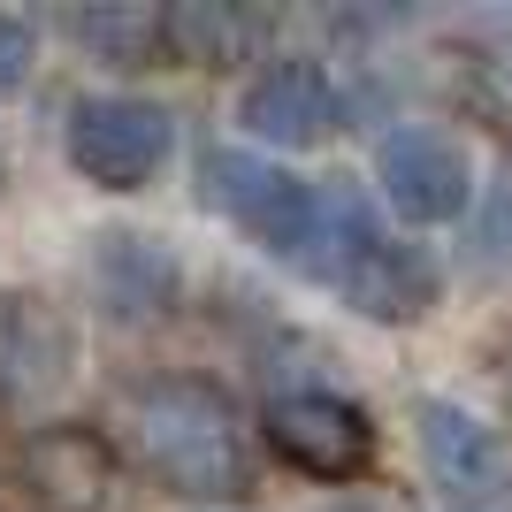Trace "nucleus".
<instances>
[{
  "label": "nucleus",
  "instance_id": "8",
  "mask_svg": "<svg viewBox=\"0 0 512 512\" xmlns=\"http://www.w3.org/2000/svg\"><path fill=\"white\" fill-rule=\"evenodd\" d=\"M237 123L253 130L260 146H321V138L337 130V85H329V69H314V62H276L268 77L245 85Z\"/></svg>",
  "mask_w": 512,
  "mask_h": 512
},
{
  "label": "nucleus",
  "instance_id": "13",
  "mask_svg": "<svg viewBox=\"0 0 512 512\" xmlns=\"http://www.w3.org/2000/svg\"><path fill=\"white\" fill-rule=\"evenodd\" d=\"M31 62H39V39H31V23L0 16V100H16V92H23Z\"/></svg>",
  "mask_w": 512,
  "mask_h": 512
},
{
  "label": "nucleus",
  "instance_id": "12",
  "mask_svg": "<svg viewBox=\"0 0 512 512\" xmlns=\"http://www.w3.org/2000/svg\"><path fill=\"white\" fill-rule=\"evenodd\" d=\"M100 245H107V253H100V276L123 283V291H115V299H123V314H146V306L169 299V283H176L169 253H153L146 237H100Z\"/></svg>",
  "mask_w": 512,
  "mask_h": 512
},
{
  "label": "nucleus",
  "instance_id": "7",
  "mask_svg": "<svg viewBox=\"0 0 512 512\" xmlns=\"http://www.w3.org/2000/svg\"><path fill=\"white\" fill-rule=\"evenodd\" d=\"M413 421H421V459H428V474H436V490H444L451 505H490V497L512 482L505 444H497L474 413L444 406V398H428Z\"/></svg>",
  "mask_w": 512,
  "mask_h": 512
},
{
  "label": "nucleus",
  "instance_id": "10",
  "mask_svg": "<svg viewBox=\"0 0 512 512\" xmlns=\"http://www.w3.org/2000/svg\"><path fill=\"white\" fill-rule=\"evenodd\" d=\"M245 39H253V23L237 16L230 0H184V8H161V46H176L184 62H237L245 54Z\"/></svg>",
  "mask_w": 512,
  "mask_h": 512
},
{
  "label": "nucleus",
  "instance_id": "2",
  "mask_svg": "<svg viewBox=\"0 0 512 512\" xmlns=\"http://www.w3.org/2000/svg\"><path fill=\"white\" fill-rule=\"evenodd\" d=\"M207 199L230 214V222H245L276 260H299L306 268L314 222H321V184H299V176L253 161V153L222 146V153H207Z\"/></svg>",
  "mask_w": 512,
  "mask_h": 512
},
{
  "label": "nucleus",
  "instance_id": "6",
  "mask_svg": "<svg viewBox=\"0 0 512 512\" xmlns=\"http://www.w3.org/2000/svg\"><path fill=\"white\" fill-rule=\"evenodd\" d=\"M23 490L39 512H107L115 497V451L100 428L54 421L23 444Z\"/></svg>",
  "mask_w": 512,
  "mask_h": 512
},
{
  "label": "nucleus",
  "instance_id": "14",
  "mask_svg": "<svg viewBox=\"0 0 512 512\" xmlns=\"http://www.w3.org/2000/svg\"><path fill=\"white\" fill-rule=\"evenodd\" d=\"M337 512H367V505H337Z\"/></svg>",
  "mask_w": 512,
  "mask_h": 512
},
{
  "label": "nucleus",
  "instance_id": "1",
  "mask_svg": "<svg viewBox=\"0 0 512 512\" xmlns=\"http://www.w3.org/2000/svg\"><path fill=\"white\" fill-rule=\"evenodd\" d=\"M123 428L146 474L176 497H199V505H222V497L253 490V459H245V428L237 406L199 375H161V383H138L123 406Z\"/></svg>",
  "mask_w": 512,
  "mask_h": 512
},
{
  "label": "nucleus",
  "instance_id": "3",
  "mask_svg": "<svg viewBox=\"0 0 512 512\" xmlns=\"http://www.w3.org/2000/svg\"><path fill=\"white\" fill-rule=\"evenodd\" d=\"M268 444L283 467L314 474V482H352L375 467V421L329 390H283L268 406Z\"/></svg>",
  "mask_w": 512,
  "mask_h": 512
},
{
  "label": "nucleus",
  "instance_id": "9",
  "mask_svg": "<svg viewBox=\"0 0 512 512\" xmlns=\"http://www.w3.org/2000/svg\"><path fill=\"white\" fill-rule=\"evenodd\" d=\"M337 291L360 306L367 321H421L428 306H436V260H428L421 245L375 237V245L337 276Z\"/></svg>",
  "mask_w": 512,
  "mask_h": 512
},
{
  "label": "nucleus",
  "instance_id": "4",
  "mask_svg": "<svg viewBox=\"0 0 512 512\" xmlns=\"http://www.w3.org/2000/svg\"><path fill=\"white\" fill-rule=\"evenodd\" d=\"M69 161L100 192H138L169 161V115L153 100H85L69 115Z\"/></svg>",
  "mask_w": 512,
  "mask_h": 512
},
{
  "label": "nucleus",
  "instance_id": "5",
  "mask_svg": "<svg viewBox=\"0 0 512 512\" xmlns=\"http://www.w3.org/2000/svg\"><path fill=\"white\" fill-rule=\"evenodd\" d=\"M375 176H383L390 207L406 214V222H451L474 199V169H467V153H459V138H444V130H428V123L390 130L383 153H375Z\"/></svg>",
  "mask_w": 512,
  "mask_h": 512
},
{
  "label": "nucleus",
  "instance_id": "11",
  "mask_svg": "<svg viewBox=\"0 0 512 512\" xmlns=\"http://www.w3.org/2000/svg\"><path fill=\"white\" fill-rule=\"evenodd\" d=\"M69 39L85 46V54H100V62H115V69H138L161 46V16L153 8H77Z\"/></svg>",
  "mask_w": 512,
  "mask_h": 512
}]
</instances>
